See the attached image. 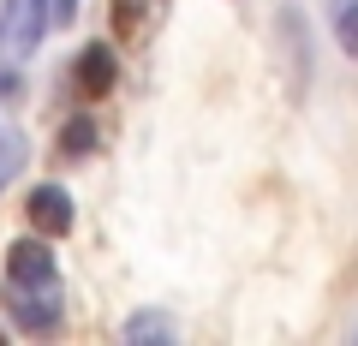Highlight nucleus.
Here are the masks:
<instances>
[{
	"label": "nucleus",
	"instance_id": "1",
	"mask_svg": "<svg viewBox=\"0 0 358 346\" xmlns=\"http://www.w3.org/2000/svg\"><path fill=\"white\" fill-rule=\"evenodd\" d=\"M42 30H48V0H6V13H0V66L30 60Z\"/></svg>",
	"mask_w": 358,
	"mask_h": 346
},
{
	"label": "nucleus",
	"instance_id": "2",
	"mask_svg": "<svg viewBox=\"0 0 358 346\" xmlns=\"http://www.w3.org/2000/svg\"><path fill=\"white\" fill-rule=\"evenodd\" d=\"M48 239V233H42ZM42 239H13L6 245V281L18 287H54V251Z\"/></svg>",
	"mask_w": 358,
	"mask_h": 346
},
{
	"label": "nucleus",
	"instance_id": "3",
	"mask_svg": "<svg viewBox=\"0 0 358 346\" xmlns=\"http://www.w3.org/2000/svg\"><path fill=\"white\" fill-rule=\"evenodd\" d=\"M6 305H13V322L24 334H48L54 322H60V298H54L48 287H18L13 281V298H6Z\"/></svg>",
	"mask_w": 358,
	"mask_h": 346
},
{
	"label": "nucleus",
	"instance_id": "4",
	"mask_svg": "<svg viewBox=\"0 0 358 346\" xmlns=\"http://www.w3.org/2000/svg\"><path fill=\"white\" fill-rule=\"evenodd\" d=\"M24 215H30V227L36 233H66L72 227V197H66V185H36L30 192V203H24Z\"/></svg>",
	"mask_w": 358,
	"mask_h": 346
},
{
	"label": "nucleus",
	"instance_id": "5",
	"mask_svg": "<svg viewBox=\"0 0 358 346\" xmlns=\"http://www.w3.org/2000/svg\"><path fill=\"white\" fill-rule=\"evenodd\" d=\"M78 90L90 96V102H96V96H108L114 90V48H108V42H90L84 54H78Z\"/></svg>",
	"mask_w": 358,
	"mask_h": 346
},
{
	"label": "nucleus",
	"instance_id": "6",
	"mask_svg": "<svg viewBox=\"0 0 358 346\" xmlns=\"http://www.w3.org/2000/svg\"><path fill=\"white\" fill-rule=\"evenodd\" d=\"M114 6V30L120 36H150V24L167 13V0H108Z\"/></svg>",
	"mask_w": 358,
	"mask_h": 346
},
{
	"label": "nucleus",
	"instance_id": "7",
	"mask_svg": "<svg viewBox=\"0 0 358 346\" xmlns=\"http://www.w3.org/2000/svg\"><path fill=\"white\" fill-rule=\"evenodd\" d=\"M30 161V143H24V131L18 126H0V192L18 180V167Z\"/></svg>",
	"mask_w": 358,
	"mask_h": 346
},
{
	"label": "nucleus",
	"instance_id": "8",
	"mask_svg": "<svg viewBox=\"0 0 358 346\" xmlns=\"http://www.w3.org/2000/svg\"><path fill=\"white\" fill-rule=\"evenodd\" d=\"M90 150H96V126H90V114L66 120V126H60V155H90Z\"/></svg>",
	"mask_w": 358,
	"mask_h": 346
},
{
	"label": "nucleus",
	"instance_id": "9",
	"mask_svg": "<svg viewBox=\"0 0 358 346\" xmlns=\"http://www.w3.org/2000/svg\"><path fill=\"white\" fill-rule=\"evenodd\" d=\"M173 334V322L162 317V310H138V317L126 322V340H167Z\"/></svg>",
	"mask_w": 358,
	"mask_h": 346
},
{
	"label": "nucleus",
	"instance_id": "10",
	"mask_svg": "<svg viewBox=\"0 0 358 346\" xmlns=\"http://www.w3.org/2000/svg\"><path fill=\"white\" fill-rule=\"evenodd\" d=\"M334 36H341V48L358 60V0H334Z\"/></svg>",
	"mask_w": 358,
	"mask_h": 346
},
{
	"label": "nucleus",
	"instance_id": "11",
	"mask_svg": "<svg viewBox=\"0 0 358 346\" xmlns=\"http://www.w3.org/2000/svg\"><path fill=\"white\" fill-rule=\"evenodd\" d=\"M72 6H78V0H48V18H54V24H66V18H72Z\"/></svg>",
	"mask_w": 358,
	"mask_h": 346
}]
</instances>
